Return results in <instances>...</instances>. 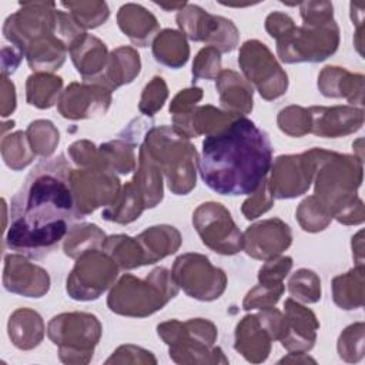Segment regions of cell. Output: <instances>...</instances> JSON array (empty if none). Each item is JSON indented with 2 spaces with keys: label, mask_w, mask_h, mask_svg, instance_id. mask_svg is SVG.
Instances as JSON below:
<instances>
[{
  "label": "cell",
  "mask_w": 365,
  "mask_h": 365,
  "mask_svg": "<svg viewBox=\"0 0 365 365\" xmlns=\"http://www.w3.org/2000/svg\"><path fill=\"white\" fill-rule=\"evenodd\" d=\"M71 165L64 154L43 158L27 174L10 201L6 245L27 258L51 254L77 221L71 190Z\"/></svg>",
  "instance_id": "1"
},
{
  "label": "cell",
  "mask_w": 365,
  "mask_h": 365,
  "mask_svg": "<svg viewBox=\"0 0 365 365\" xmlns=\"http://www.w3.org/2000/svg\"><path fill=\"white\" fill-rule=\"evenodd\" d=\"M272 164L268 134L240 115L215 134L205 135L198 173L220 195H247L257 191Z\"/></svg>",
  "instance_id": "2"
},
{
  "label": "cell",
  "mask_w": 365,
  "mask_h": 365,
  "mask_svg": "<svg viewBox=\"0 0 365 365\" xmlns=\"http://www.w3.org/2000/svg\"><path fill=\"white\" fill-rule=\"evenodd\" d=\"M315 197L338 222H364V204L356 191L362 182V158L335 151H319L315 171Z\"/></svg>",
  "instance_id": "3"
},
{
  "label": "cell",
  "mask_w": 365,
  "mask_h": 365,
  "mask_svg": "<svg viewBox=\"0 0 365 365\" xmlns=\"http://www.w3.org/2000/svg\"><path fill=\"white\" fill-rule=\"evenodd\" d=\"M178 285L165 267L154 268L144 279L124 274L113 285L107 307L123 317L145 318L160 311L178 294Z\"/></svg>",
  "instance_id": "4"
},
{
  "label": "cell",
  "mask_w": 365,
  "mask_h": 365,
  "mask_svg": "<svg viewBox=\"0 0 365 365\" xmlns=\"http://www.w3.org/2000/svg\"><path fill=\"white\" fill-rule=\"evenodd\" d=\"M143 144L160 167L173 194L185 195L195 187L198 154L188 138L170 125H158L150 127Z\"/></svg>",
  "instance_id": "5"
},
{
  "label": "cell",
  "mask_w": 365,
  "mask_h": 365,
  "mask_svg": "<svg viewBox=\"0 0 365 365\" xmlns=\"http://www.w3.org/2000/svg\"><path fill=\"white\" fill-rule=\"evenodd\" d=\"M157 334L168 345L170 358L177 364H228L222 349L214 346L218 331L208 319H168L157 325Z\"/></svg>",
  "instance_id": "6"
},
{
  "label": "cell",
  "mask_w": 365,
  "mask_h": 365,
  "mask_svg": "<svg viewBox=\"0 0 365 365\" xmlns=\"http://www.w3.org/2000/svg\"><path fill=\"white\" fill-rule=\"evenodd\" d=\"M98 318L88 312H63L53 317L47 335L58 346V356L66 364H87L101 338Z\"/></svg>",
  "instance_id": "7"
},
{
  "label": "cell",
  "mask_w": 365,
  "mask_h": 365,
  "mask_svg": "<svg viewBox=\"0 0 365 365\" xmlns=\"http://www.w3.org/2000/svg\"><path fill=\"white\" fill-rule=\"evenodd\" d=\"M339 44V27L335 20L324 24L294 26L277 38V53L281 61L318 63L332 56Z\"/></svg>",
  "instance_id": "8"
},
{
  "label": "cell",
  "mask_w": 365,
  "mask_h": 365,
  "mask_svg": "<svg viewBox=\"0 0 365 365\" xmlns=\"http://www.w3.org/2000/svg\"><path fill=\"white\" fill-rule=\"evenodd\" d=\"M238 64L245 80L254 84L264 100H275L287 93L288 76L271 50L259 40H247L238 54Z\"/></svg>",
  "instance_id": "9"
},
{
  "label": "cell",
  "mask_w": 365,
  "mask_h": 365,
  "mask_svg": "<svg viewBox=\"0 0 365 365\" xmlns=\"http://www.w3.org/2000/svg\"><path fill=\"white\" fill-rule=\"evenodd\" d=\"M76 259L66 284L67 294L73 299H97L114 285L120 268L103 250L87 251Z\"/></svg>",
  "instance_id": "10"
},
{
  "label": "cell",
  "mask_w": 365,
  "mask_h": 365,
  "mask_svg": "<svg viewBox=\"0 0 365 365\" xmlns=\"http://www.w3.org/2000/svg\"><path fill=\"white\" fill-rule=\"evenodd\" d=\"M178 288L195 299H218L227 288L225 272L214 267L205 255L197 252L182 254L175 258L171 269Z\"/></svg>",
  "instance_id": "11"
},
{
  "label": "cell",
  "mask_w": 365,
  "mask_h": 365,
  "mask_svg": "<svg viewBox=\"0 0 365 365\" xmlns=\"http://www.w3.org/2000/svg\"><path fill=\"white\" fill-rule=\"evenodd\" d=\"M177 24L192 41H202L220 53H231L238 46L240 31L235 24L221 16L207 13L197 4L187 3L177 13Z\"/></svg>",
  "instance_id": "12"
},
{
  "label": "cell",
  "mask_w": 365,
  "mask_h": 365,
  "mask_svg": "<svg viewBox=\"0 0 365 365\" xmlns=\"http://www.w3.org/2000/svg\"><path fill=\"white\" fill-rule=\"evenodd\" d=\"M192 225L202 244L218 254L234 255L242 250V232L220 202L200 204L192 212Z\"/></svg>",
  "instance_id": "13"
},
{
  "label": "cell",
  "mask_w": 365,
  "mask_h": 365,
  "mask_svg": "<svg viewBox=\"0 0 365 365\" xmlns=\"http://www.w3.org/2000/svg\"><path fill=\"white\" fill-rule=\"evenodd\" d=\"M321 148L314 147L302 154L279 155L271 164L268 180L274 198H295L305 194L314 180Z\"/></svg>",
  "instance_id": "14"
},
{
  "label": "cell",
  "mask_w": 365,
  "mask_h": 365,
  "mask_svg": "<svg viewBox=\"0 0 365 365\" xmlns=\"http://www.w3.org/2000/svg\"><path fill=\"white\" fill-rule=\"evenodd\" d=\"M54 7L56 3L47 1L20 3V9L10 14L3 24L4 38L26 54V48L33 40L56 34L57 9Z\"/></svg>",
  "instance_id": "15"
},
{
  "label": "cell",
  "mask_w": 365,
  "mask_h": 365,
  "mask_svg": "<svg viewBox=\"0 0 365 365\" xmlns=\"http://www.w3.org/2000/svg\"><path fill=\"white\" fill-rule=\"evenodd\" d=\"M71 190L78 212L86 218L100 207L110 205L120 192V180L103 165L71 170Z\"/></svg>",
  "instance_id": "16"
},
{
  "label": "cell",
  "mask_w": 365,
  "mask_h": 365,
  "mask_svg": "<svg viewBox=\"0 0 365 365\" xmlns=\"http://www.w3.org/2000/svg\"><path fill=\"white\" fill-rule=\"evenodd\" d=\"M111 104V91L100 84L71 83L60 96L57 108L61 117L83 120L104 114Z\"/></svg>",
  "instance_id": "17"
},
{
  "label": "cell",
  "mask_w": 365,
  "mask_h": 365,
  "mask_svg": "<svg viewBox=\"0 0 365 365\" xmlns=\"http://www.w3.org/2000/svg\"><path fill=\"white\" fill-rule=\"evenodd\" d=\"M292 242L288 224L279 218H269L250 225L242 234V250L255 259H271L281 255Z\"/></svg>",
  "instance_id": "18"
},
{
  "label": "cell",
  "mask_w": 365,
  "mask_h": 365,
  "mask_svg": "<svg viewBox=\"0 0 365 365\" xmlns=\"http://www.w3.org/2000/svg\"><path fill=\"white\" fill-rule=\"evenodd\" d=\"M3 285L6 291L27 298H41L50 289L48 272L30 262L23 254H7L4 257Z\"/></svg>",
  "instance_id": "19"
},
{
  "label": "cell",
  "mask_w": 365,
  "mask_h": 365,
  "mask_svg": "<svg viewBox=\"0 0 365 365\" xmlns=\"http://www.w3.org/2000/svg\"><path fill=\"white\" fill-rule=\"evenodd\" d=\"M284 335L281 338V345L288 352L307 354L309 352L317 341V331L319 329V322L315 314L295 301L288 298L284 302Z\"/></svg>",
  "instance_id": "20"
},
{
  "label": "cell",
  "mask_w": 365,
  "mask_h": 365,
  "mask_svg": "<svg viewBox=\"0 0 365 365\" xmlns=\"http://www.w3.org/2000/svg\"><path fill=\"white\" fill-rule=\"evenodd\" d=\"M311 133L325 138H336L358 131L364 124L362 107L314 106L308 108Z\"/></svg>",
  "instance_id": "21"
},
{
  "label": "cell",
  "mask_w": 365,
  "mask_h": 365,
  "mask_svg": "<svg viewBox=\"0 0 365 365\" xmlns=\"http://www.w3.org/2000/svg\"><path fill=\"white\" fill-rule=\"evenodd\" d=\"M68 53L83 81L98 84L108 60L106 44L93 34L84 33L73 43Z\"/></svg>",
  "instance_id": "22"
},
{
  "label": "cell",
  "mask_w": 365,
  "mask_h": 365,
  "mask_svg": "<svg viewBox=\"0 0 365 365\" xmlns=\"http://www.w3.org/2000/svg\"><path fill=\"white\" fill-rule=\"evenodd\" d=\"M271 336L257 314L245 315L235 328L234 348L250 362H264L271 352Z\"/></svg>",
  "instance_id": "23"
},
{
  "label": "cell",
  "mask_w": 365,
  "mask_h": 365,
  "mask_svg": "<svg viewBox=\"0 0 365 365\" xmlns=\"http://www.w3.org/2000/svg\"><path fill=\"white\" fill-rule=\"evenodd\" d=\"M117 23L120 30L138 47H147L160 33L155 16L135 3H127L118 9Z\"/></svg>",
  "instance_id": "24"
},
{
  "label": "cell",
  "mask_w": 365,
  "mask_h": 365,
  "mask_svg": "<svg viewBox=\"0 0 365 365\" xmlns=\"http://www.w3.org/2000/svg\"><path fill=\"white\" fill-rule=\"evenodd\" d=\"M224 111L245 115L252 111L254 88L234 70H221L215 83Z\"/></svg>",
  "instance_id": "25"
},
{
  "label": "cell",
  "mask_w": 365,
  "mask_h": 365,
  "mask_svg": "<svg viewBox=\"0 0 365 365\" xmlns=\"http://www.w3.org/2000/svg\"><path fill=\"white\" fill-rule=\"evenodd\" d=\"M318 88L325 97H344L351 104H359L361 107L364 104V76L352 74L342 67H325L318 76Z\"/></svg>",
  "instance_id": "26"
},
{
  "label": "cell",
  "mask_w": 365,
  "mask_h": 365,
  "mask_svg": "<svg viewBox=\"0 0 365 365\" xmlns=\"http://www.w3.org/2000/svg\"><path fill=\"white\" fill-rule=\"evenodd\" d=\"M141 70L140 56L135 48L121 46L108 54L104 74L100 80V86L114 91L120 86L131 83Z\"/></svg>",
  "instance_id": "27"
},
{
  "label": "cell",
  "mask_w": 365,
  "mask_h": 365,
  "mask_svg": "<svg viewBox=\"0 0 365 365\" xmlns=\"http://www.w3.org/2000/svg\"><path fill=\"white\" fill-rule=\"evenodd\" d=\"M44 322L38 312L30 308L16 309L7 322L9 338L19 349L29 351L40 345L44 338Z\"/></svg>",
  "instance_id": "28"
},
{
  "label": "cell",
  "mask_w": 365,
  "mask_h": 365,
  "mask_svg": "<svg viewBox=\"0 0 365 365\" xmlns=\"http://www.w3.org/2000/svg\"><path fill=\"white\" fill-rule=\"evenodd\" d=\"M135 238L143 248L145 265L155 264L167 255L174 254L182 242L180 231L175 227L165 224L148 227Z\"/></svg>",
  "instance_id": "29"
},
{
  "label": "cell",
  "mask_w": 365,
  "mask_h": 365,
  "mask_svg": "<svg viewBox=\"0 0 365 365\" xmlns=\"http://www.w3.org/2000/svg\"><path fill=\"white\" fill-rule=\"evenodd\" d=\"M67 51V46L56 34H48L27 46L26 58L34 73H53L63 66Z\"/></svg>",
  "instance_id": "30"
},
{
  "label": "cell",
  "mask_w": 365,
  "mask_h": 365,
  "mask_svg": "<svg viewBox=\"0 0 365 365\" xmlns=\"http://www.w3.org/2000/svg\"><path fill=\"white\" fill-rule=\"evenodd\" d=\"M140 192L145 208H154L163 200V173L151 158L144 144L138 150V168L131 180Z\"/></svg>",
  "instance_id": "31"
},
{
  "label": "cell",
  "mask_w": 365,
  "mask_h": 365,
  "mask_svg": "<svg viewBox=\"0 0 365 365\" xmlns=\"http://www.w3.org/2000/svg\"><path fill=\"white\" fill-rule=\"evenodd\" d=\"M153 54L157 63L170 68H180L188 61L190 47L181 31L164 29L153 41Z\"/></svg>",
  "instance_id": "32"
},
{
  "label": "cell",
  "mask_w": 365,
  "mask_h": 365,
  "mask_svg": "<svg viewBox=\"0 0 365 365\" xmlns=\"http://www.w3.org/2000/svg\"><path fill=\"white\" fill-rule=\"evenodd\" d=\"M334 302L342 309H358L364 305V265H356L332 279Z\"/></svg>",
  "instance_id": "33"
},
{
  "label": "cell",
  "mask_w": 365,
  "mask_h": 365,
  "mask_svg": "<svg viewBox=\"0 0 365 365\" xmlns=\"http://www.w3.org/2000/svg\"><path fill=\"white\" fill-rule=\"evenodd\" d=\"M145 210L144 201L134 187L133 181H128L117 194L114 201L103 210L101 217L107 221L117 224H130L135 221Z\"/></svg>",
  "instance_id": "34"
},
{
  "label": "cell",
  "mask_w": 365,
  "mask_h": 365,
  "mask_svg": "<svg viewBox=\"0 0 365 365\" xmlns=\"http://www.w3.org/2000/svg\"><path fill=\"white\" fill-rule=\"evenodd\" d=\"M101 250L117 264L120 269H134L145 265L144 252L137 238L117 234L106 237Z\"/></svg>",
  "instance_id": "35"
},
{
  "label": "cell",
  "mask_w": 365,
  "mask_h": 365,
  "mask_svg": "<svg viewBox=\"0 0 365 365\" xmlns=\"http://www.w3.org/2000/svg\"><path fill=\"white\" fill-rule=\"evenodd\" d=\"M63 78L53 73H34L26 81V100L37 108H50L58 101Z\"/></svg>",
  "instance_id": "36"
},
{
  "label": "cell",
  "mask_w": 365,
  "mask_h": 365,
  "mask_svg": "<svg viewBox=\"0 0 365 365\" xmlns=\"http://www.w3.org/2000/svg\"><path fill=\"white\" fill-rule=\"evenodd\" d=\"M135 140L131 137L117 138L108 143H104L98 148V155L101 164L118 174H128L135 170V157H134Z\"/></svg>",
  "instance_id": "37"
},
{
  "label": "cell",
  "mask_w": 365,
  "mask_h": 365,
  "mask_svg": "<svg viewBox=\"0 0 365 365\" xmlns=\"http://www.w3.org/2000/svg\"><path fill=\"white\" fill-rule=\"evenodd\" d=\"M106 234L96 224H76L64 238L63 251L70 258H78L91 250H101Z\"/></svg>",
  "instance_id": "38"
},
{
  "label": "cell",
  "mask_w": 365,
  "mask_h": 365,
  "mask_svg": "<svg viewBox=\"0 0 365 365\" xmlns=\"http://www.w3.org/2000/svg\"><path fill=\"white\" fill-rule=\"evenodd\" d=\"M1 157L9 168L20 171L31 164L36 154L30 145L27 134L23 131H16L3 137Z\"/></svg>",
  "instance_id": "39"
},
{
  "label": "cell",
  "mask_w": 365,
  "mask_h": 365,
  "mask_svg": "<svg viewBox=\"0 0 365 365\" xmlns=\"http://www.w3.org/2000/svg\"><path fill=\"white\" fill-rule=\"evenodd\" d=\"M291 298L302 304H315L321 299V279L312 269L299 268L288 279Z\"/></svg>",
  "instance_id": "40"
},
{
  "label": "cell",
  "mask_w": 365,
  "mask_h": 365,
  "mask_svg": "<svg viewBox=\"0 0 365 365\" xmlns=\"http://www.w3.org/2000/svg\"><path fill=\"white\" fill-rule=\"evenodd\" d=\"M60 4L70 10L71 17L83 30L104 24L110 16L106 1H63Z\"/></svg>",
  "instance_id": "41"
},
{
  "label": "cell",
  "mask_w": 365,
  "mask_h": 365,
  "mask_svg": "<svg viewBox=\"0 0 365 365\" xmlns=\"http://www.w3.org/2000/svg\"><path fill=\"white\" fill-rule=\"evenodd\" d=\"M26 134L34 154L43 158L51 157L60 140L58 130L48 120L31 121L26 130Z\"/></svg>",
  "instance_id": "42"
},
{
  "label": "cell",
  "mask_w": 365,
  "mask_h": 365,
  "mask_svg": "<svg viewBox=\"0 0 365 365\" xmlns=\"http://www.w3.org/2000/svg\"><path fill=\"white\" fill-rule=\"evenodd\" d=\"M295 215L302 230L308 232H318L325 230L332 220L329 212L325 210V207L318 201L315 195L305 198L299 204Z\"/></svg>",
  "instance_id": "43"
},
{
  "label": "cell",
  "mask_w": 365,
  "mask_h": 365,
  "mask_svg": "<svg viewBox=\"0 0 365 365\" xmlns=\"http://www.w3.org/2000/svg\"><path fill=\"white\" fill-rule=\"evenodd\" d=\"M277 124L282 133L291 137H302L311 133V117L308 108L288 106L278 113Z\"/></svg>",
  "instance_id": "44"
},
{
  "label": "cell",
  "mask_w": 365,
  "mask_h": 365,
  "mask_svg": "<svg viewBox=\"0 0 365 365\" xmlns=\"http://www.w3.org/2000/svg\"><path fill=\"white\" fill-rule=\"evenodd\" d=\"M339 358L346 362H358L364 356V322L346 327L338 338Z\"/></svg>",
  "instance_id": "45"
},
{
  "label": "cell",
  "mask_w": 365,
  "mask_h": 365,
  "mask_svg": "<svg viewBox=\"0 0 365 365\" xmlns=\"http://www.w3.org/2000/svg\"><path fill=\"white\" fill-rule=\"evenodd\" d=\"M285 291L284 282L281 284H258L250 289L242 301V309H264L275 307Z\"/></svg>",
  "instance_id": "46"
},
{
  "label": "cell",
  "mask_w": 365,
  "mask_h": 365,
  "mask_svg": "<svg viewBox=\"0 0 365 365\" xmlns=\"http://www.w3.org/2000/svg\"><path fill=\"white\" fill-rule=\"evenodd\" d=\"M167 97H168V88H167L164 78L155 76L151 78V81L148 84H145L143 93H141L140 103H138V110L144 115L151 117L158 110H161Z\"/></svg>",
  "instance_id": "47"
},
{
  "label": "cell",
  "mask_w": 365,
  "mask_h": 365,
  "mask_svg": "<svg viewBox=\"0 0 365 365\" xmlns=\"http://www.w3.org/2000/svg\"><path fill=\"white\" fill-rule=\"evenodd\" d=\"M192 78L214 80L221 73V53L210 46L201 48L192 63Z\"/></svg>",
  "instance_id": "48"
},
{
  "label": "cell",
  "mask_w": 365,
  "mask_h": 365,
  "mask_svg": "<svg viewBox=\"0 0 365 365\" xmlns=\"http://www.w3.org/2000/svg\"><path fill=\"white\" fill-rule=\"evenodd\" d=\"M274 205V195L271 192L268 180L265 178L259 187L257 188V191H254L251 194V197H248L241 207V212L244 214V217L247 220H255L259 215L265 214L268 210H271V207Z\"/></svg>",
  "instance_id": "49"
},
{
  "label": "cell",
  "mask_w": 365,
  "mask_h": 365,
  "mask_svg": "<svg viewBox=\"0 0 365 365\" xmlns=\"http://www.w3.org/2000/svg\"><path fill=\"white\" fill-rule=\"evenodd\" d=\"M292 268V258L285 257H274L267 259L265 264L258 271V281L261 284H281L284 278L289 274Z\"/></svg>",
  "instance_id": "50"
},
{
  "label": "cell",
  "mask_w": 365,
  "mask_h": 365,
  "mask_svg": "<svg viewBox=\"0 0 365 365\" xmlns=\"http://www.w3.org/2000/svg\"><path fill=\"white\" fill-rule=\"evenodd\" d=\"M106 364H157L153 352L131 344L118 346Z\"/></svg>",
  "instance_id": "51"
},
{
  "label": "cell",
  "mask_w": 365,
  "mask_h": 365,
  "mask_svg": "<svg viewBox=\"0 0 365 365\" xmlns=\"http://www.w3.org/2000/svg\"><path fill=\"white\" fill-rule=\"evenodd\" d=\"M299 13L304 24H324L334 20V6L329 1H302Z\"/></svg>",
  "instance_id": "52"
},
{
  "label": "cell",
  "mask_w": 365,
  "mask_h": 365,
  "mask_svg": "<svg viewBox=\"0 0 365 365\" xmlns=\"http://www.w3.org/2000/svg\"><path fill=\"white\" fill-rule=\"evenodd\" d=\"M68 155L78 168L103 165L98 155V148H96V145L88 140H78L73 143L68 147Z\"/></svg>",
  "instance_id": "53"
},
{
  "label": "cell",
  "mask_w": 365,
  "mask_h": 365,
  "mask_svg": "<svg viewBox=\"0 0 365 365\" xmlns=\"http://www.w3.org/2000/svg\"><path fill=\"white\" fill-rule=\"evenodd\" d=\"M202 98V88L190 87L180 90L175 97L170 103V113L174 114H185L195 108V104Z\"/></svg>",
  "instance_id": "54"
},
{
  "label": "cell",
  "mask_w": 365,
  "mask_h": 365,
  "mask_svg": "<svg viewBox=\"0 0 365 365\" xmlns=\"http://www.w3.org/2000/svg\"><path fill=\"white\" fill-rule=\"evenodd\" d=\"M295 26L294 20L281 11H272L265 19V30L272 38H278Z\"/></svg>",
  "instance_id": "55"
},
{
  "label": "cell",
  "mask_w": 365,
  "mask_h": 365,
  "mask_svg": "<svg viewBox=\"0 0 365 365\" xmlns=\"http://www.w3.org/2000/svg\"><path fill=\"white\" fill-rule=\"evenodd\" d=\"M23 57H26L24 51L16 46H4L1 48V76L9 77L16 71Z\"/></svg>",
  "instance_id": "56"
},
{
  "label": "cell",
  "mask_w": 365,
  "mask_h": 365,
  "mask_svg": "<svg viewBox=\"0 0 365 365\" xmlns=\"http://www.w3.org/2000/svg\"><path fill=\"white\" fill-rule=\"evenodd\" d=\"M1 117L10 115L16 110V88L9 77L1 76Z\"/></svg>",
  "instance_id": "57"
},
{
  "label": "cell",
  "mask_w": 365,
  "mask_h": 365,
  "mask_svg": "<svg viewBox=\"0 0 365 365\" xmlns=\"http://www.w3.org/2000/svg\"><path fill=\"white\" fill-rule=\"evenodd\" d=\"M279 364H282V362H297V364H307V362H312V364H315L317 361L314 359V358H311V356H308L307 354H297V352H289L287 356H284L282 359H279L278 361Z\"/></svg>",
  "instance_id": "58"
},
{
  "label": "cell",
  "mask_w": 365,
  "mask_h": 365,
  "mask_svg": "<svg viewBox=\"0 0 365 365\" xmlns=\"http://www.w3.org/2000/svg\"><path fill=\"white\" fill-rule=\"evenodd\" d=\"M157 6H160L161 9H164V10H181L182 7H185V1L184 3H173V4H165V3H155Z\"/></svg>",
  "instance_id": "59"
}]
</instances>
